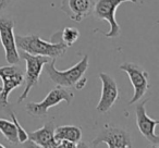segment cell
<instances>
[{
    "label": "cell",
    "mask_w": 159,
    "mask_h": 148,
    "mask_svg": "<svg viewBox=\"0 0 159 148\" xmlns=\"http://www.w3.org/2000/svg\"><path fill=\"white\" fill-rule=\"evenodd\" d=\"M16 43L18 49L33 56H42L49 59H57L66 52L68 47L63 43L46 42L38 35H16Z\"/></svg>",
    "instance_id": "6da1fadb"
},
{
    "label": "cell",
    "mask_w": 159,
    "mask_h": 148,
    "mask_svg": "<svg viewBox=\"0 0 159 148\" xmlns=\"http://www.w3.org/2000/svg\"><path fill=\"white\" fill-rule=\"evenodd\" d=\"M56 59H51L48 63L45 64L44 69L50 81L57 86L61 87H72L75 86L77 82L82 78H84L85 72L89 65V58L87 55H84L81 60L75 65L69 68L68 70L60 71L55 65Z\"/></svg>",
    "instance_id": "7a4b0ae2"
},
{
    "label": "cell",
    "mask_w": 159,
    "mask_h": 148,
    "mask_svg": "<svg viewBox=\"0 0 159 148\" xmlns=\"http://www.w3.org/2000/svg\"><path fill=\"white\" fill-rule=\"evenodd\" d=\"M123 2L137 3L139 0H97L94 2V8L92 14L94 18L99 21H106L109 24V31L107 33L95 29L94 32H99L107 38H117L121 34V29L116 20V12L120 5Z\"/></svg>",
    "instance_id": "3957f363"
},
{
    "label": "cell",
    "mask_w": 159,
    "mask_h": 148,
    "mask_svg": "<svg viewBox=\"0 0 159 148\" xmlns=\"http://www.w3.org/2000/svg\"><path fill=\"white\" fill-rule=\"evenodd\" d=\"M74 94L68 91L64 87L57 86L52 88L47 96L39 102H29L26 105V112L34 118L43 119L47 117L48 110L52 107L59 105L60 102L66 101V105H70L73 100Z\"/></svg>",
    "instance_id": "277c9868"
},
{
    "label": "cell",
    "mask_w": 159,
    "mask_h": 148,
    "mask_svg": "<svg viewBox=\"0 0 159 148\" xmlns=\"http://www.w3.org/2000/svg\"><path fill=\"white\" fill-rule=\"evenodd\" d=\"M19 55H20L21 59L25 61V65H26V70H25L24 74L25 88L18 99V104H21L29 97L31 89L38 84L43 69H44L45 64L50 61V59L47 57H42V56L30 55V53L24 52V51H20Z\"/></svg>",
    "instance_id": "5b68a950"
},
{
    "label": "cell",
    "mask_w": 159,
    "mask_h": 148,
    "mask_svg": "<svg viewBox=\"0 0 159 148\" xmlns=\"http://www.w3.org/2000/svg\"><path fill=\"white\" fill-rule=\"evenodd\" d=\"M119 69L122 72L128 74L133 87V96L129 101V105L141 101L142 98L147 94L150 88L148 72L143 66L137 63H133V62H124L119 66Z\"/></svg>",
    "instance_id": "8992f818"
},
{
    "label": "cell",
    "mask_w": 159,
    "mask_h": 148,
    "mask_svg": "<svg viewBox=\"0 0 159 148\" xmlns=\"http://www.w3.org/2000/svg\"><path fill=\"white\" fill-rule=\"evenodd\" d=\"M99 144H106L108 148H133L132 137L129 131L111 124H105L99 134L92 141L93 147H97Z\"/></svg>",
    "instance_id": "52a82bcc"
},
{
    "label": "cell",
    "mask_w": 159,
    "mask_h": 148,
    "mask_svg": "<svg viewBox=\"0 0 159 148\" xmlns=\"http://www.w3.org/2000/svg\"><path fill=\"white\" fill-rule=\"evenodd\" d=\"M0 42L5 50L6 61L9 65H16L20 62L19 49L14 35V20L6 16H0Z\"/></svg>",
    "instance_id": "ba28073f"
},
{
    "label": "cell",
    "mask_w": 159,
    "mask_h": 148,
    "mask_svg": "<svg viewBox=\"0 0 159 148\" xmlns=\"http://www.w3.org/2000/svg\"><path fill=\"white\" fill-rule=\"evenodd\" d=\"M0 78L2 81V93L0 94V105L9 107V95L12 91L24 84V72L16 65L0 66Z\"/></svg>",
    "instance_id": "9c48e42d"
},
{
    "label": "cell",
    "mask_w": 159,
    "mask_h": 148,
    "mask_svg": "<svg viewBox=\"0 0 159 148\" xmlns=\"http://www.w3.org/2000/svg\"><path fill=\"white\" fill-rule=\"evenodd\" d=\"M148 101H149V98H146L135 107L136 126L139 133L148 141H150L152 144H159V136L155 133V128L159 124V121L150 118L146 112V104Z\"/></svg>",
    "instance_id": "30bf717a"
},
{
    "label": "cell",
    "mask_w": 159,
    "mask_h": 148,
    "mask_svg": "<svg viewBox=\"0 0 159 148\" xmlns=\"http://www.w3.org/2000/svg\"><path fill=\"white\" fill-rule=\"evenodd\" d=\"M98 78L102 82V95L96 106V110L99 113H106L112 108V106L119 98V87L117 82L107 73L100 72Z\"/></svg>",
    "instance_id": "8fae6325"
},
{
    "label": "cell",
    "mask_w": 159,
    "mask_h": 148,
    "mask_svg": "<svg viewBox=\"0 0 159 148\" xmlns=\"http://www.w3.org/2000/svg\"><path fill=\"white\" fill-rule=\"evenodd\" d=\"M94 0H62L60 9L70 20L82 22L93 12Z\"/></svg>",
    "instance_id": "7c38bea8"
},
{
    "label": "cell",
    "mask_w": 159,
    "mask_h": 148,
    "mask_svg": "<svg viewBox=\"0 0 159 148\" xmlns=\"http://www.w3.org/2000/svg\"><path fill=\"white\" fill-rule=\"evenodd\" d=\"M29 139L42 148H59V141L55 138V123L49 121L38 130L29 133Z\"/></svg>",
    "instance_id": "4fadbf2b"
},
{
    "label": "cell",
    "mask_w": 159,
    "mask_h": 148,
    "mask_svg": "<svg viewBox=\"0 0 159 148\" xmlns=\"http://www.w3.org/2000/svg\"><path fill=\"white\" fill-rule=\"evenodd\" d=\"M56 141H68L77 143L82 139V128L76 125H61L55 128Z\"/></svg>",
    "instance_id": "5bb4252c"
},
{
    "label": "cell",
    "mask_w": 159,
    "mask_h": 148,
    "mask_svg": "<svg viewBox=\"0 0 159 148\" xmlns=\"http://www.w3.org/2000/svg\"><path fill=\"white\" fill-rule=\"evenodd\" d=\"M80 38V32L75 27H64L62 31L56 33L51 37V42L55 43H63L66 47L74 45Z\"/></svg>",
    "instance_id": "9a60e30c"
},
{
    "label": "cell",
    "mask_w": 159,
    "mask_h": 148,
    "mask_svg": "<svg viewBox=\"0 0 159 148\" xmlns=\"http://www.w3.org/2000/svg\"><path fill=\"white\" fill-rule=\"evenodd\" d=\"M0 133L5 136V138L9 141L10 144L18 145L19 138H18V132L12 123V121H8L6 119H0Z\"/></svg>",
    "instance_id": "2e32d148"
},
{
    "label": "cell",
    "mask_w": 159,
    "mask_h": 148,
    "mask_svg": "<svg viewBox=\"0 0 159 148\" xmlns=\"http://www.w3.org/2000/svg\"><path fill=\"white\" fill-rule=\"evenodd\" d=\"M10 114H11V119H12V123L14 124L16 128V132H18V138H19V144H23L29 139V133L22 128V125L20 124L19 120L16 119V115L13 111H10Z\"/></svg>",
    "instance_id": "e0dca14e"
},
{
    "label": "cell",
    "mask_w": 159,
    "mask_h": 148,
    "mask_svg": "<svg viewBox=\"0 0 159 148\" xmlns=\"http://www.w3.org/2000/svg\"><path fill=\"white\" fill-rule=\"evenodd\" d=\"M16 0H0V16H6L14 6Z\"/></svg>",
    "instance_id": "ac0fdd59"
},
{
    "label": "cell",
    "mask_w": 159,
    "mask_h": 148,
    "mask_svg": "<svg viewBox=\"0 0 159 148\" xmlns=\"http://www.w3.org/2000/svg\"><path fill=\"white\" fill-rule=\"evenodd\" d=\"M76 143L68 141H59V148H75Z\"/></svg>",
    "instance_id": "d6986e66"
},
{
    "label": "cell",
    "mask_w": 159,
    "mask_h": 148,
    "mask_svg": "<svg viewBox=\"0 0 159 148\" xmlns=\"http://www.w3.org/2000/svg\"><path fill=\"white\" fill-rule=\"evenodd\" d=\"M85 85H86V78H82L81 80L79 81V82L76 83V84H75V86H74V87L77 89V91H81V89L84 88Z\"/></svg>",
    "instance_id": "ffe728a7"
},
{
    "label": "cell",
    "mask_w": 159,
    "mask_h": 148,
    "mask_svg": "<svg viewBox=\"0 0 159 148\" xmlns=\"http://www.w3.org/2000/svg\"><path fill=\"white\" fill-rule=\"evenodd\" d=\"M23 146H24V148H42V147H39L38 145H36L34 141H30V139H27L25 143H23Z\"/></svg>",
    "instance_id": "44dd1931"
},
{
    "label": "cell",
    "mask_w": 159,
    "mask_h": 148,
    "mask_svg": "<svg viewBox=\"0 0 159 148\" xmlns=\"http://www.w3.org/2000/svg\"><path fill=\"white\" fill-rule=\"evenodd\" d=\"M75 148H89V146L87 145L85 141H80L76 143V147Z\"/></svg>",
    "instance_id": "7402d4cb"
},
{
    "label": "cell",
    "mask_w": 159,
    "mask_h": 148,
    "mask_svg": "<svg viewBox=\"0 0 159 148\" xmlns=\"http://www.w3.org/2000/svg\"><path fill=\"white\" fill-rule=\"evenodd\" d=\"M149 148H159V145H158V144H152Z\"/></svg>",
    "instance_id": "603a6c76"
},
{
    "label": "cell",
    "mask_w": 159,
    "mask_h": 148,
    "mask_svg": "<svg viewBox=\"0 0 159 148\" xmlns=\"http://www.w3.org/2000/svg\"><path fill=\"white\" fill-rule=\"evenodd\" d=\"M0 148H7V147H6V146L3 145V144H1V143H0Z\"/></svg>",
    "instance_id": "cb8c5ba5"
},
{
    "label": "cell",
    "mask_w": 159,
    "mask_h": 148,
    "mask_svg": "<svg viewBox=\"0 0 159 148\" xmlns=\"http://www.w3.org/2000/svg\"><path fill=\"white\" fill-rule=\"evenodd\" d=\"M2 93V86H1V85H0V94Z\"/></svg>",
    "instance_id": "d4e9b609"
}]
</instances>
